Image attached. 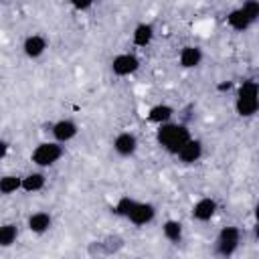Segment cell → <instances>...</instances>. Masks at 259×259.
<instances>
[{"label":"cell","mask_w":259,"mask_h":259,"mask_svg":"<svg viewBox=\"0 0 259 259\" xmlns=\"http://www.w3.org/2000/svg\"><path fill=\"white\" fill-rule=\"evenodd\" d=\"M95 2H99V0H69L71 8L77 10V12H85V10H89Z\"/></svg>","instance_id":"cell-23"},{"label":"cell","mask_w":259,"mask_h":259,"mask_svg":"<svg viewBox=\"0 0 259 259\" xmlns=\"http://www.w3.org/2000/svg\"><path fill=\"white\" fill-rule=\"evenodd\" d=\"M231 87H233V83H231V81H223V83H219V85H217V89H219V91H229Z\"/></svg>","instance_id":"cell-25"},{"label":"cell","mask_w":259,"mask_h":259,"mask_svg":"<svg viewBox=\"0 0 259 259\" xmlns=\"http://www.w3.org/2000/svg\"><path fill=\"white\" fill-rule=\"evenodd\" d=\"M45 184H47V176L40 170H34V172H28V174L22 176V190L28 192V194L42 190Z\"/></svg>","instance_id":"cell-18"},{"label":"cell","mask_w":259,"mask_h":259,"mask_svg":"<svg viewBox=\"0 0 259 259\" xmlns=\"http://www.w3.org/2000/svg\"><path fill=\"white\" fill-rule=\"evenodd\" d=\"M154 219H156V206H154L152 202H140V200L136 202L134 210H132L130 217H127V221H130L132 225H136V227L150 225Z\"/></svg>","instance_id":"cell-11"},{"label":"cell","mask_w":259,"mask_h":259,"mask_svg":"<svg viewBox=\"0 0 259 259\" xmlns=\"http://www.w3.org/2000/svg\"><path fill=\"white\" fill-rule=\"evenodd\" d=\"M16 190H22V176L20 174H4L0 178V192L4 196H10Z\"/></svg>","instance_id":"cell-19"},{"label":"cell","mask_w":259,"mask_h":259,"mask_svg":"<svg viewBox=\"0 0 259 259\" xmlns=\"http://www.w3.org/2000/svg\"><path fill=\"white\" fill-rule=\"evenodd\" d=\"M225 22L229 24V28H233L235 32H245L247 28H251L253 26V22L247 18V14L243 12V8L239 6V8H233V10H229L227 12V16H225Z\"/></svg>","instance_id":"cell-16"},{"label":"cell","mask_w":259,"mask_h":259,"mask_svg":"<svg viewBox=\"0 0 259 259\" xmlns=\"http://www.w3.org/2000/svg\"><path fill=\"white\" fill-rule=\"evenodd\" d=\"M202 49L196 47V45H186L180 49L178 53V65L182 69H196L200 63H202Z\"/></svg>","instance_id":"cell-12"},{"label":"cell","mask_w":259,"mask_h":259,"mask_svg":"<svg viewBox=\"0 0 259 259\" xmlns=\"http://www.w3.org/2000/svg\"><path fill=\"white\" fill-rule=\"evenodd\" d=\"M154 34H156V28L152 22H138L132 32V42L140 49H146L154 40Z\"/></svg>","instance_id":"cell-14"},{"label":"cell","mask_w":259,"mask_h":259,"mask_svg":"<svg viewBox=\"0 0 259 259\" xmlns=\"http://www.w3.org/2000/svg\"><path fill=\"white\" fill-rule=\"evenodd\" d=\"M49 49V42L42 34H28L24 40H22V53L26 59H40Z\"/></svg>","instance_id":"cell-10"},{"label":"cell","mask_w":259,"mask_h":259,"mask_svg":"<svg viewBox=\"0 0 259 259\" xmlns=\"http://www.w3.org/2000/svg\"><path fill=\"white\" fill-rule=\"evenodd\" d=\"M239 243H241V229L235 227V225H227L219 231L217 235V241H214V251L217 255L221 257H231L237 249H239Z\"/></svg>","instance_id":"cell-4"},{"label":"cell","mask_w":259,"mask_h":259,"mask_svg":"<svg viewBox=\"0 0 259 259\" xmlns=\"http://www.w3.org/2000/svg\"><path fill=\"white\" fill-rule=\"evenodd\" d=\"M219 210V202L212 196H202L192 204V221L196 223H208Z\"/></svg>","instance_id":"cell-7"},{"label":"cell","mask_w":259,"mask_h":259,"mask_svg":"<svg viewBox=\"0 0 259 259\" xmlns=\"http://www.w3.org/2000/svg\"><path fill=\"white\" fill-rule=\"evenodd\" d=\"M235 111L239 117H253L259 113V83L255 79H245L237 89Z\"/></svg>","instance_id":"cell-2"},{"label":"cell","mask_w":259,"mask_h":259,"mask_svg":"<svg viewBox=\"0 0 259 259\" xmlns=\"http://www.w3.org/2000/svg\"><path fill=\"white\" fill-rule=\"evenodd\" d=\"M253 237L259 241V221H255V225H253Z\"/></svg>","instance_id":"cell-26"},{"label":"cell","mask_w":259,"mask_h":259,"mask_svg":"<svg viewBox=\"0 0 259 259\" xmlns=\"http://www.w3.org/2000/svg\"><path fill=\"white\" fill-rule=\"evenodd\" d=\"M136 198H132V196H127V194H123V196H119L117 198V202H115V206L111 208L117 217H123V219H127L130 217V212L134 210V206H136Z\"/></svg>","instance_id":"cell-21"},{"label":"cell","mask_w":259,"mask_h":259,"mask_svg":"<svg viewBox=\"0 0 259 259\" xmlns=\"http://www.w3.org/2000/svg\"><path fill=\"white\" fill-rule=\"evenodd\" d=\"M140 65L142 63H140L138 55H134V53H119V55H115L111 59L109 69H111V73L115 77H130V75H134L140 69Z\"/></svg>","instance_id":"cell-5"},{"label":"cell","mask_w":259,"mask_h":259,"mask_svg":"<svg viewBox=\"0 0 259 259\" xmlns=\"http://www.w3.org/2000/svg\"><path fill=\"white\" fill-rule=\"evenodd\" d=\"M190 130L186 123L180 121H166L162 125H158L156 130V142L162 150H166L168 154H178L180 148L190 140Z\"/></svg>","instance_id":"cell-1"},{"label":"cell","mask_w":259,"mask_h":259,"mask_svg":"<svg viewBox=\"0 0 259 259\" xmlns=\"http://www.w3.org/2000/svg\"><path fill=\"white\" fill-rule=\"evenodd\" d=\"M241 8H243V12L247 14V18H249L253 24L259 20V0H245Z\"/></svg>","instance_id":"cell-22"},{"label":"cell","mask_w":259,"mask_h":259,"mask_svg":"<svg viewBox=\"0 0 259 259\" xmlns=\"http://www.w3.org/2000/svg\"><path fill=\"white\" fill-rule=\"evenodd\" d=\"M65 154V146L57 140H51V142H40L34 146V150L30 152V162L38 168H49V166H55Z\"/></svg>","instance_id":"cell-3"},{"label":"cell","mask_w":259,"mask_h":259,"mask_svg":"<svg viewBox=\"0 0 259 259\" xmlns=\"http://www.w3.org/2000/svg\"><path fill=\"white\" fill-rule=\"evenodd\" d=\"M8 148H10L8 140H2V142H0V160H4V158H6V154H8Z\"/></svg>","instance_id":"cell-24"},{"label":"cell","mask_w":259,"mask_h":259,"mask_svg":"<svg viewBox=\"0 0 259 259\" xmlns=\"http://www.w3.org/2000/svg\"><path fill=\"white\" fill-rule=\"evenodd\" d=\"M202 154H204L202 142H200L198 138H190V140L180 148V152L176 154V158L180 160V164L190 166V164H196V162L202 158Z\"/></svg>","instance_id":"cell-9"},{"label":"cell","mask_w":259,"mask_h":259,"mask_svg":"<svg viewBox=\"0 0 259 259\" xmlns=\"http://www.w3.org/2000/svg\"><path fill=\"white\" fill-rule=\"evenodd\" d=\"M77 134H79V125H77L73 119H69V117L57 119V121L51 125V136H53V140H57V142H61V144L71 142L73 138H77Z\"/></svg>","instance_id":"cell-8"},{"label":"cell","mask_w":259,"mask_h":259,"mask_svg":"<svg viewBox=\"0 0 259 259\" xmlns=\"http://www.w3.org/2000/svg\"><path fill=\"white\" fill-rule=\"evenodd\" d=\"M162 235H164V239H166L168 243L178 245V243H182L184 227H182V223L176 221V219H166V221L162 223Z\"/></svg>","instance_id":"cell-17"},{"label":"cell","mask_w":259,"mask_h":259,"mask_svg":"<svg viewBox=\"0 0 259 259\" xmlns=\"http://www.w3.org/2000/svg\"><path fill=\"white\" fill-rule=\"evenodd\" d=\"M111 148L119 158H132L138 150V138H136L134 132H119L113 138Z\"/></svg>","instance_id":"cell-6"},{"label":"cell","mask_w":259,"mask_h":259,"mask_svg":"<svg viewBox=\"0 0 259 259\" xmlns=\"http://www.w3.org/2000/svg\"><path fill=\"white\" fill-rule=\"evenodd\" d=\"M26 227H28V231L34 233V235H45V233L53 227V217H51V212H47V210H36V212H32V214L26 219Z\"/></svg>","instance_id":"cell-13"},{"label":"cell","mask_w":259,"mask_h":259,"mask_svg":"<svg viewBox=\"0 0 259 259\" xmlns=\"http://www.w3.org/2000/svg\"><path fill=\"white\" fill-rule=\"evenodd\" d=\"M172 117H174V107L168 105V103H156L146 113V121L148 123H156V125H162L166 121H172Z\"/></svg>","instance_id":"cell-15"},{"label":"cell","mask_w":259,"mask_h":259,"mask_svg":"<svg viewBox=\"0 0 259 259\" xmlns=\"http://www.w3.org/2000/svg\"><path fill=\"white\" fill-rule=\"evenodd\" d=\"M16 239H18V225L16 223H4L0 227V247L8 249L16 243Z\"/></svg>","instance_id":"cell-20"},{"label":"cell","mask_w":259,"mask_h":259,"mask_svg":"<svg viewBox=\"0 0 259 259\" xmlns=\"http://www.w3.org/2000/svg\"><path fill=\"white\" fill-rule=\"evenodd\" d=\"M253 217H255V221H259V200H257L255 206H253Z\"/></svg>","instance_id":"cell-27"}]
</instances>
